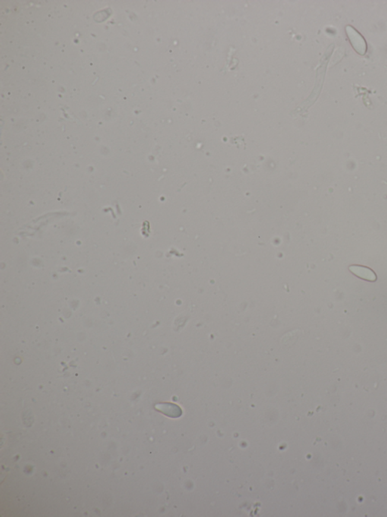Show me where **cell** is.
<instances>
[{
  "label": "cell",
  "instance_id": "6da1fadb",
  "mask_svg": "<svg viewBox=\"0 0 387 517\" xmlns=\"http://www.w3.org/2000/svg\"><path fill=\"white\" fill-rule=\"evenodd\" d=\"M346 31L355 50L360 55H365L367 51V43L363 36L351 26H347Z\"/></svg>",
  "mask_w": 387,
  "mask_h": 517
},
{
  "label": "cell",
  "instance_id": "7a4b0ae2",
  "mask_svg": "<svg viewBox=\"0 0 387 517\" xmlns=\"http://www.w3.org/2000/svg\"><path fill=\"white\" fill-rule=\"evenodd\" d=\"M349 268L355 275L360 277L362 279L372 281V282L377 280L376 274L368 267L362 266V265H351Z\"/></svg>",
  "mask_w": 387,
  "mask_h": 517
}]
</instances>
